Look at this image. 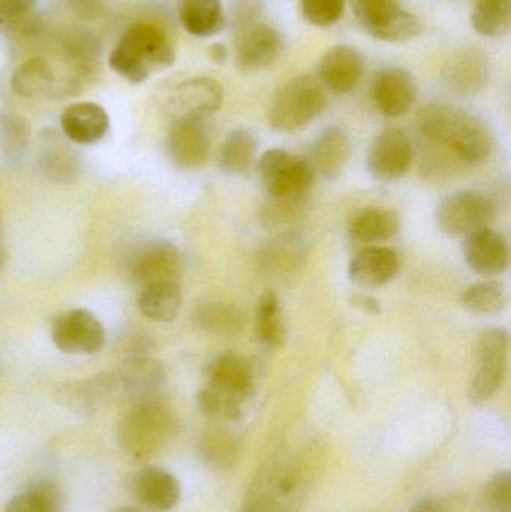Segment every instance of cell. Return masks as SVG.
Returning a JSON list of instances; mask_svg holds the SVG:
<instances>
[{
	"instance_id": "24",
	"label": "cell",
	"mask_w": 511,
	"mask_h": 512,
	"mask_svg": "<svg viewBox=\"0 0 511 512\" xmlns=\"http://www.w3.org/2000/svg\"><path fill=\"white\" fill-rule=\"evenodd\" d=\"M138 501L153 511H170L179 504L182 489L177 478L159 468H146L134 478Z\"/></svg>"
},
{
	"instance_id": "37",
	"label": "cell",
	"mask_w": 511,
	"mask_h": 512,
	"mask_svg": "<svg viewBox=\"0 0 511 512\" xmlns=\"http://www.w3.org/2000/svg\"><path fill=\"white\" fill-rule=\"evenodd\" d=\"M63 498L60 490L48 481H39L15 496L6 512H62Z\"/></svg>"
},
{
	"instance_id": "14",
	"label": "cell",
	"mask_w": 511,
	"mask_h": 512,
	"mask_svg": "<svg viewBox=\"0 0 511 512\" xmlns=\"http://www.w3.org/2000/svg\"><path fill=\"white\" fill-rule=\"evenodd\" d=\"M464 256L474 273L485 277L500 276L509 268V243L494 228H482L465 237Z\"/></svg>"
},
{
	"instance_id": "15",
	"label": "cell",
	"mask_w": 511,
	"mask_h": 512,
	"mask_svg": "<svg viewBox=\"0 0 511 512\" xmlns=\"http://www.w3.org/2000/svg\"><path fill=\"white\" fill-rule=\"evenodd\" d=\"M171 161L182 170H197L210 155V137L203 120H176L167 138Z\"/></svg>"
},
{
	"instance_id": "26",
	"label": "cell",
	"mask_w": 511,
	"mask_h": 512,
	"mask_svg": "<svg viewBox=\"0 0 511 512\" xmlns=\"http://www.w3.org/2000/svg\"><path fill=\"white\" fill-rule=\"evenodd\" d=\"M401 230V219L395 210L369 207L360 210L348 224L351 239L365 245H377L393 239Z\"/></svg>"
},
{
	"instance_id": "1",
	"label": "cell",
	"mask_w": 511,
	"mask_h": 512,
	"mask_svg": "<svg viewBox=\"0 0 511 512\" xmlns=\"http://www.w3.org/2000/svg\"><path fill=\"white\" fill-rule=\"evenodd\" d=\"M417 131L441 150L444 161L452 155L462 165H476L491 155L494 137L488 125L476 114L449 104H429L417 114Z\"/></svg>"
},
{
	"instance_id": "40",
	"label": "cell",
	"mask_w": 511,
	"mask_h": 512,
	"mask_svg": "<svg viewBox=\"0 0 511 512\" xmlns=\"http://www.w3.org/2000/svg\"><path fill=\"white\" fill-rule=\"evenodd\" d=\"M198 408L206 417L219 421H239L242 418V405L215 393L204 385L198 393Z\"/></svg>"
},
{
	"instance_id": "35",
	"label": "cell",
	"mask_w": 511,
	"mask_h": 512,
	"mask_svg": "<svg viewBox=\"0 0 511 512\" xmlns=\"http://www.w3.org/2000/svg\"><path fill=\"white\" fill-rule=\"evenodd\" d=\"M510 20V0H477L471 15L474 30L488 38L504 35L509 30Z\"/></svg>"
},
{
	"instance_id": "34",
	"label": "cell",
	"mask_w": 511,
	"mask_h": 512,
	"mask_svg": "<svg viewBox=\"0 0 511 512\" xmlns=\"http://www.w3.org/2000/svg\"><path fill=\"white\" fill-rule=\"evenodd\" d=\"M308 197H269L261 210V224L275 234L290 231L305 213Z\"/></svg>"
},
{
	"instance_id": "23",
	"label": "cell",
	"mask_w": 511,
	"mask_h": 512,
	"mask_svg": "<svg viewBox=\"0 0 511 512\" xmlns=\"http://www.w3.org/2000/svg\"><path fill=\"white\" fill-rule=\"evenodd\" d=\"M63 134L77 144H93L102 140L110 129L107 111L95 102L69 105L60 117Z\"/></svg>"
},
{
	"instance_id": "27",
	"label": "cell",
	"mask_w": 511,
	"mask_h": 512,
	"mask_svg": "<svg viewBox=\"0 0 511 512\" xmlns=\"http://www.w3.org/2000/svg\"><path fill=\"white\" fill-rule=\"evenodd\" d=\"M141 315L155 322H171L182 307V292L179 282L152 283L141 286L137 298Z\"/></svg>"
},
{
	"instance_id": "44",
	"label": "cell",
	"mask_w": 511,
	"mask_h": 512,
	"mask_svg": "<svg viewBox=\"0 0 511 512\" xmlns=\"http://www.w3.org/2000/svg\"><path fill=\"white\" fill-rule=\"evenodd\" d=\"M272 493L258 490L249 496L248 501L243 505L242 512H288L287 505H285V498H288L287 493L279 489L278 484H273Z\"/></svg>"
},
{
	"instance_id": "43",
	"label": "cell",
	"mask_w": 511,
	"mask_h": 512,
	"mask_svg": "<svg viewBox=\"0 0 511 512\" xmlns=\"http://www.w3.org/2000/svg\"><path fill=\"white\" fill-rule=\"evenodd\" d=\"M485 502L492 512L511 511V474L501 471L489 480L485 489Z\"/></svg>"
},
{
	"instance_id": "31",
	"label": "cell",
	"mask_w": 511,
	"mask_h": 512,
	"mask_svg": "<svg viewBox=\"0 0 511 512\" xmlns=\"http://www.w3.org/2000/svg\"><path fill=\"white\" fill-rule=\"evenodd\" d=\"M479 369L468 387V399L474 405H483L497 396L506 381L509 357H479Z\"/></svg>"
},
{
	"instance_id": "45",
	"label": "cell",
	"mask_w": 511,
	"mask_h": 512,
	"mask_svg": "<svg viewBox=\"0 0 511 512\" xmlns=\"http://www.w3.org/2000/svg\"><path fill=\"white\" fill-rule=\"evenodd\" d=\"M38 0H0V21L14 23L23 20L35 9Z\"/></svg>"
},
{
	"instance_id": "38",
	"label": "cell",
	"mask_w": 511,
	"mask_h": 512,
	"mask_svg": "<svg viewBox=\"0 0 511 512\" xmlns=\"http://www.w3.org/2000/svg\"><path fill=\"white\" fill-rule=\"evenodd\" d=\"M29 143V126L20 117L0 116V150L9 161L20 158Z\"/></svg>"
},
{
	"instance_id": "7",
	"label": "cell",
	"mask_w": 511,
	"mask_h": 512,
	"mask_svg": "<svg viewBox=\"0 0 511 512\" xmlns=\"http://www.w3.org/2000/svg\"><path fill=\"white\" fill-rule=\"evenodd\" d=\"M497 218V204L479 191H459L441 201L437 222L450 237H467L491 227Z\"/></svg>"
},
{
	"instance_id": "46",
	"label": "cell",
	"mask_w": 511,
	"mask_h": 512,
	"mask_svg": "<svg viewBox=\"0 0 511 512\" xmlns=\"http://www.w3.org/2000/svg\"><path fill=\"white\" fill-rule=\"evenodd\" d=\"M350 303L362 309L363 312L371 313V315H377L381 312L380 301L372 295L353 294L350 297Z\"/></svg>"
},
{
	"instance_id": "2",
	"label": "cell",
	"mask_w": 511,
	"mask_h": 512,
	"mask_svg": "<svg viewBox=\"0 0 511 512\" xmlns=\"http://www.w3.org/2000/svg\"><path fill=\"white\" fill-rule=\"evenodd\" d=\"M176 60L167 33L155 24L129 27L111 51V69L131 84H141L156 72L170 68Z\"/></svg>"
},
{
	"instance_id": "28",
	"label": "cell",
	"mask_w": 511,
	"mask_h": 512,
	"mask_svg": "<svg viewBox=\"0 0 511 512\" xmlns=\"http://www.w3.org/2000/svg\"><path fill=\"white\" fill-rule=\"evenodd\" d=\"M179 18L186 32L209 38L225 26L221 0H180Z\"/></svg>"
},
{
	"instance_id": "11",
	"label": "cell",
	"mask_w": 511,
	"mask_h": 512,
	"mask_svg": "<svg viewBox=\"0 0 511 512\" xmlns=\"http://www.w3.org/2000/svg\"><path fill=\"white\" fill-rule=\"evenodd\" d=\"M11 87L20 98H62V96L77 95L81 90V81L74 75L65 78L56 77L47 60L33 57L15 69L11 78Z\"/></svg>"
},
{
	"instance_id": "47",
	"label": "cell",
	"mask_w": 511,
	"mask_h": 512,
	"mask_svg": "<svg viewBox=\"0 0 511 512\" xmlns=\"http://www.w3.org/2000/svg\"><path fill=\"white\" fill-rule=\"evenodd\" d=\"M72 8L83 15H95L99 11L101 0H69Z\"/></svg>"
},
{
	"instance_id": "8",
	"label": "cell",
	"mask_w": 511,
	"mask_h": 512,
	"mask_svg": "<svg viewBox=\"0 0 511 512\" xmlns=\"http://www.w3.org/2000/svg\"><path fill=\"white\" fill-rule=\"evenodd\" d=\"M51 339L65 354L93 355L104 346V325L90 310H69L53 322Z\"/></svg>"
},
{
	"instance_id": "50",
	"label": "cell",
	"mask_w": 511,
	"mask_h": 512,
	"mask_svg": "<svg viewBox=\"0 0 511 512\" xmlns=\"http://www.w3.org/2000/svg\"><path fill=\"white\" fill-rule=\"evenodd\" d=\"M6 264V252L5 248H3L2 243V216H0V270H3Z\"/></svg>"
},
{
	"instance_id": "25",
	"label": "cell",
	"mask_w": 511,
	"mask_h": 512,
	"mask_svg": "<svg viewBox=\"0 0 511 512\" xmlns=\"http://www.w3.org/2000/svg\"><path fill=\"white\" fill-rule=\"evenodd\" d=\"M192 319L200 330L218 337L239 336L246 327L245 312L224 301H201L192 312Z\"/></svg>"
},
{
	"instance_id": "17",
	"label": "cell",
	"mask_w": 511,
	"mask_h": 512,
	"mask_svg": "<svg viewBox=\"0 0 511 512\" xmlns=\"http://www.w3.org/2000/svg\"><path fill=\"white\" fill-rule=\"evenodd\" d=\"M372 96L384 116L392 119L405 116L417 99L416 80L405 69H384L375 78Z\"/></svg>"
},
{
	"instance_id": "6",
	"label": "cell",
	"mask_w": 511,
	"mask_h": 512,
	"mask_svg": "<svg viewBox=\"0 0 511 512\" xmlns=\"http://www.w3.org/2000/svg\"><path fill=\"white\" fill-rule=\"evenodd\" d=\"M353 11L365 32L380 41L407 42L423 30L422 21L399 0H353Z\"/></svg>"
},
{
	"instance_id": "41",
	"label": "cell",
	"mask_w": 511,
	"mask_h": 512,
	"mask_svg": "<svg viewBox=\"0 0 511 512\" xmlns=\"http://www.w3.org/2000/svg\"><path fill=\"white\" fill-rule=\"evenodd\" d=\"M480 57L464 56L453 68L450 80L453 86L461 92H474L486 81V66L480 62Z\"/></svg>"
},
{
	"instance_id": "20",
	"label": "cell",
	"mask_w": 511,
	"mask_h": 512,
	"mask_svg": "<svg viewBox=\"0 0 511 512\" xmlns=\"http://www.w3.org/2000/svg\"><path fill=\"white\" fill-rule=\"evenodd\" d=\"M167 375L159 361L149 357L131 358L123 364L119 384L126 397L137 403L159 399L164 390Z\"/></svg>"
},
{
	"instance_id": "36",
	"label": "cell",
	"mask_w": 511,
	"mask_h": 512,
	"mask_svg": "<svg viewBox=\"0 0 511 512\" xmlns=\"http://www.w3.org/2000/svg\"><path fill=\"white\" fill-rule=\"evenodd\" d=\"M461 303L473 315H494L506 307V288L497 280L474 283L465 289Z\"/></svg>"
},
{
	"instance_id": "49",
	"label": "cell",
	"mask_w": 511,
	"mask_h": 512,
	"mask_svg": "<svg viewBox=\"0 0 511 512\" xmlns=\"http://www.w3.org/2000/svg\"><path fill=\"white\" fill-rule=\"evenodd\" d=\"M210 56H212L213 62L222 65V63L227 62L228 59L227 48L222 44L212 45V48H210Z\"/></svg>"
},
{
	"instance_id": "12",
	"label": "cell",
	"mask_w": 511,
	"mask_h": 512,
	"mask_svg": "<svg viewBox=\"0 0 511 512\" xmlns=\"http://www.w3.org/2000/svg\"><path fill=\"white\" fill-rule=\"evenodd\" d=\"M206 387L243 405L255 394L257 382L252 364L236 352H224L213 358L204 370Z\"/></svg>"
},
{
	"instance_id": "51",
	"label": "cell",
	"mask_w": 511,
	"mask_h": 512,
	"mask_svg": "<svg viewBox=\"0 0 511 512\" xmlns=\"http://www.w3.org/2000/svg\"><path fill=\"white\" fill-rule=\"evenodd\" d=\"M113 512H140V511H138L137 508L125 507V508H119V510H116Z\"/></svg>"
},
{
	"instance_id": "48",
	"label": "cell",
	"mask_w": 511,
	"mask_h": 512,
	"mask_svg": "<svg viewBox=\"0 0 511 512\" xmlns=\"http://www.w3.org/2000/svg\"><path fill=\"white\" fill-rule=\"evenodd\" d=\"M410 512H449L437 499H422L414 504Z\"/></svg>"
},
{
	"instance_id": "3",
	"label": "cell",
	"mask_w": 511,
	"mask_h": 512,
	"mask_svg": "<svg viewBox=\"0 0 511 512\" xmlns=\"http://www.w3.org/2000/svg\"><path fill=\"white\" fill-rule=\"evenodd\" d=\"M179 430V420L161 400L137 403L119 427V444L126 454L143 460L161 451Z\"/></svg>"
},
{
	"instance_id": "18",
	"label": "cell",
	"mask_w": 511,
	"mask_h": 512,
	"mask_svg": "<svg viewBox=\"0 0 511 512\" xmlns=\"http://www.w3.org/2000/svg\"><path fill=\"white\" fill-rule=\"evenodd\" d=\"M401 270V256L386 246H368L357 252L348 267L351 282L360 288L372 289L387 285Z\"/></svg>"
},
{
	"instance_id": "9",
	"label": "cell",
	"mask_w": 511,
	"mask_h": 512,
	"mask_svg": "<svg viewBox=\"0 0 511 512\" xmlns=\"http://www.w3.org/2000/svg\"><path fill=\"white\" fill-rule=\"evenodd\" d=\"M224 101L221 84L212 78H192L177 84L165 99V111L176 120H203L216 113Z\"/></svg>"
},
{
	"instance_id": "39",
	"label": "cell",
	"mask_w": 511,
	"mask_h": 512,
	"mask_svg": "<svg viewBox=\"0 0 511 512\" xmlns=\"http://www.w3.org/2000/svg\"><path fill=\"white\" fill-rule=\"evenodd\" d=\"M98 50L99 42L89 33H80L78 36H72L66 42V57H68V60H71L75 75L80 80L92 71L93 62L96 60Z\"/></svg>"
},
{
	"instance_id": "22",
	"label": "cell",
	"mask_w": 511,
	"mask_h": 512,
	"mask_svg": "<svg viewBox=\"0 0 511 512\" xmlns=\"http://www.w3.org/2000/svg\"><path fill=\"white\" fill-rule=\"evenodd\" d=\"M351 158V141L339 126L324 129L311 147L309 164L323 179L336 180L342 176Z\"/></svg>"
},
{
	"instance_id": "4",
	"label": "cell",
	"mask_w": 511,
	"mask_h": 512,
	"mask_svg": "<svg viewBox=\"0 0 511 512\" xmlns=\"http://www.w3.org/2000/svg\"><path fill=\"white\" fill-rule=\"evenodd\" d=\"M326 105L327 96L320 81L312 75H300L275 93L267 119L276 131H299L314 122Z\"/></svg>"
},
{
	"instance_id": "10",
	"label": "cell",
	"mask_w": 511,
	"mask_h": 512,
	"mask_svg": "<svg viewBox=\"0 0 511 512\" xmlns=\"http://www.w3.org/2000/svg\"><path fill=\"white\" fill-rule=\"evenodd\" d=\"M414 144L407 132L387 128L375 137L368 155V170L381 182L402 179L413 167Z\"/></svg>"
},
{
	"instance_id": "21",
	"label": "cell",
	"mask_w": 511,
	"mask_h": 512,
	"mask_svg": "<svg viewBox=\"0 0 511 512\" xmlns=\"http://www.w3.org/2000/svg\"><path fill=\"white\" fill-rule=\"evenodd\" d=\"M365 60L356 48L338 45L330 48L318 66L321 81L335 93H350L359 86Z\"/></svg>"
},
{
	"instance_id": "16",
	"label": "cell",
	"mask_w": 511,
	"mask_h": 512,
	"mask_svg": "<svg viewBox=\"0 0 511 512\" xmlns=\"http://www.w3.org/2000/svg\"><path fill=\"white\" fill-rule=\"evenodd\" d=\"M282 51L281 35L269 24L252 23L237 36V66L242 71H260L272 65Z\"/></svg>"
},
{
	"instance_id": "29",
	"label": "cell",
	"mask_w": 511,
	"mask_h": 512,
	"mask_svg": "<svg viewBox=\"0 0 511 512\" xmlns=\"http://www.w3.org/2000/svg\"><path fill=\"white\" fill-rule=\"evenodd\" d=\"M255 334L267 348H281L287 342V327L282 316L278 295L266 291L255 309Z\"/></svg>"
},
{
	"instance_id": "13",
	"label": "cell",
	"mask_w": 511,
	"mask_h": 512,
	"mask_svg": "<svg viewBox=\"0 0 511 512\" xmlns=\"http://www.w3.org/2000/svg\"><path fill=\"white\" fill-rule=\"evenodd\" d=\"M129 271L132 280L140 286L179 282L182 273L179 249L167 240H153L135 252Z\"/></svg>"
},
{
	"instance_id": "42",
	"label": "cell",
	"mask_w": 511,
	"mask_h": 512,
	"mask_svg": "<svg viewBox=\"0 0 511 512\" xmlns=\"http://www.w3.org/2000/svg\"><path fill=\"white\" fill-rule=\"evenodd\" d=\"M303 17L317 27L338 23L344 14L345 0H302Z\"/></svg>"
},
{
	"instance_id": "30",
	"label": "cell",
	"mask_w": 511,
	"mask_h": 512,
	"mask_svg": "<svg viewBox=\"0 0 511 512\" xmlns=\"http://www.w3.org/2000/svg\"><path fill=\"white\" fill-rule=\"evenodd\" d=\"M257 140L254 134L246 129L231 132L219 150V167L231 176L248 173L257 156Z\"/></svg>"
},
{
	"instance_id": "33",
	"label": "cell",
	"mask_w": 511,
	"mask_h": 512,
	"mask_svg": "<svg viewBox=\"0 0 511 512\" xmlns=\"http://www.w3.org/2000/svg\"><path fill=\"white\" fill-rule=\"evenodd\" d=\"M200 454L204 462L213 469H230L239 454V442L227 429H210L200 441Z\"/></svg>"
},
{
	"instance_id": "32",
	"label": "cell",
	"mask_w": 511,
	"mask_h": 512,
	"mask_svg": "<svg viewBox=\"0 0 511 512\" xmlns=\"http://www.w3.org/2000/svg\"><path fill=\"white\" fill-rule=\"evenodd\" d=\"M41 170L53 182L69 185L80 176V156L60 141H48L41 155Z\"/></svg>"
},
{
	"instance_id": "19",
	"label": "cell",
	"mask_w": 511,
	"mask_h": 512,
	"mask_svg": "<svg viewBox=\"0 0 511 512\" xmlns=\"http://www.w3.org/2000/svg\"><path fill=\"white\" fill-rule=\"evenodd\" d=\"M309 254V243L299 231H284L275 234L258 252V267L272 276L291 273L305 264Z\"/></svg>"
},
{
	"instance_id": "5",
	"label": "cell",
	"mask_w": 511,
	"mask_h": 512,
	"mask_svg": "<svg viewBox=\"0 0 511 512\" xmlns=\"http://www.w3.org/2000/svg\"><path fill=\"white\" fill-rule=\"evenodd\" d=\"M258 173L269 197H308L315 173L308 159L284 149H270L258 162Z\"/></svg>"
}]
</instances>
